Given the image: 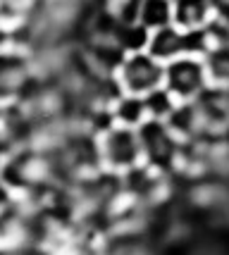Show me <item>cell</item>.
<instances>
[{"label":"cell","instance_id":"cell-7","mask_svg":"<svg viewBox=\"0 0 229 255\" xmlns=\"http://www.w3.org/2000/svg\"><path fill=\"white\" fill-rule=\"evenodd\" d=\"M210 17V2L208 0H175L172 2V22L179 29L196 31Z\"/></svg>","mask_w":229,"mask_h":255},{"label":"cell","instance_id":"cell-2","mask_svg":"<svg viewBox=\"0 0 229 255\" xmlns=\"http://www.w3.org/2000/svg\"><path fill=\"white\" fill-rule=\"evenodd\" d=\"M96 148H98L100 162L112 172H129L136 167L139 157H141V145H139L136 129L122 127V124L108 127L100 133Z\"/></svg>","mask_w":229,"mask_h":255},{"label":"cell","instance_id":"cell-12","mask_svg":"<svg viewBox=\"0 0 229 255\" xmlns=\"http://www.w3.org/2000/svg\"><path fill=\"white\" fill-rule=\"evenodd\" d=\"M10 43H12V31L2 22H0V50H5Z\"/></svg>","mask_w":229,"mask_h":255},{"label":"cell","instance_id":"cell-14","mask_svg":"<svg viewBox=\"0 0 229 255\" xmlns=\"http://www.w3.org/2000/svg\"><path fill=\"white\" fill-rule=\"evenodd\" d=\"M0 172H2V162H0Z\"/></svg>","mask_w":229,"mask_h":255},{"label":"cell","instance_id":"cell-4","mask_svg":"<svg viewBox=\"0 0 229 255\" xmlns=\"http://www.w3.org/2000/svg\"><path fill=\"white\" fill-rule=\"evenodd\" d=\"M139 145H141V155L148 157V162L155 167H165L172 162L177 155V143L172 129L163 120H146L136 127Z\"/></svg>","mask_w":229,"mask_h":255},{"label":"cell","instance_id":"cell-15","mask_svg":"<svg viewBox=\"0 0 229 255\" xmlns=\"http://www.w3.org/2000/svg\"><path fill=\"white\" fill-rule=\"evenodd\" d=\"M0 115H2V105H0Z\"/></svg>","mask_w":229,"mask_h":255},{"label":"cell","instance_id":"cell-5","mask_svg":"<svg viewBox=\"0 0 229 255\" xmlns=\"http://www.w3.org/2000/svg\"><path fill=\"white\" fill-rule=\"evenodd\" d=\"M163 81L175 98H191L206 84V67L191 57H175L165 67Z\"/></svg>","mask_w":229,"mask_h":255},{"label":"cell","instance_id":"cell-8","mask_svg":"<svg viewBox=\"0 0 229 255\" xmlns=\"http://www.w3.org/2000/svg\"><path fill=\"white\" fill-rule=\"evenodd\" d=\"M139 24L148 31L172 24V0H143L139 12Z\"/></svg>","mask_w":229,"mask_h":255},{"label":"cell","instance_id":"cell-11","mask_svg":"<svg viewBox=\"0 0 229 255\" xmlns=\"http://www.w3.org/2000/svg\"><path fill=\"white\" fill-rule=\"evenodd\" d=\"M208 2H210V7H215L225 19H229V0H208Z\"/></svg>","mask_w":229,"mask_h":255},{"label":"cell","instance_id":"cell-10","mask_svg":"<svg viewBox=\"0 0 229 255\" xmlns=\"http://www.w3.org/2000/svg\"><path fill=\"white\" fill-rule=\"evenodd\" d=\"M210 72L215 79H229V48H220L210 57Z\"/></svg>","mask_w":229,"mask_h":255},{"label":"cell","instance_id":"cell-13","mask_svg":"<svg viewBox=\"0 0 229 255\" xmlns=\"http://www.w3.org/2000/svg\"><path fill=\"white\" fill-rule=\"evenodd\" d=\"M7 205H10V196H7V191H5V186H0V215H5V210H7Z\"/></svg>","mask_w":229,"mask_h":255},{"label":"cell","instance_id":"cell-6","mask_svg":"<svg viewBox=\"0 0 229 255\" xmlns=\"http://www.w3.org/2000/svg\"><path fill=\"white\" fill-rule=\"evenodd\" d=\"M191 31L184 33L177 26H163V29H155L148 36V45H146V53L151 57H155L158 62L165 60H175L182 57L186 53H191Z\"/></svg>","mask_w":229,"mask_h":255},{"label":"cell","instance_id":"cell-9","mask_svg":"<svg viewBox=\"0 0 229 255\" xmlns=\"http://www.w3.org/2000/svg\"><path fill=\"white\" fill-rule=\"evenodd\" d=\"M143 0H108L110 17L117 24H134L139 22Z\"/></svg>","mask_w":229,"mask_h":255},{"label":"cell","instance_id":"cell-1","mask_svg":"<svg viewBox=\"0 0 229 255\" xmlns=\"http://www.w3.org/2000/svg\"><path fill=\"white\" fill-rule=\"evenodd\" d=\"M163 62H158L148 53L139 50V53H127L122 57V62L117 65L112 77H115V84H117L120 93L143 98L146 93L163 86Z\"/></svg>","mask_w":229,"mask_h":255},{"label":"cell","instance_id":"cell-3","mask_svg":"<svg viewBox=\"0 0 229 255\" xmlns=\"http://www.w3.org/2000/svg\"><path fill=\"white\" fill-rule=\"evenodd\" d=\"M29 81H31V65L10 43L5 50H0V105L5 108L17 103Z\"/></svg>","mask_w":229,"mask_h":255}]
</instances>
